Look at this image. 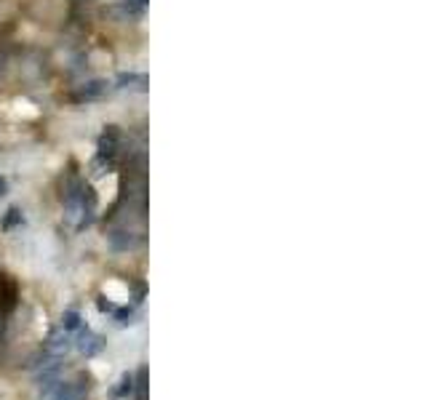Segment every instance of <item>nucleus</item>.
I'll return each instance as SVG.
<instances>
[{
    "label": "nucleus",
    "instance_id": "nucleus-6",
    "mask_svg": "<svg viewBox=\"0 0 427 400\" xmlns=\"http://www.w3.org/2000/svg\"><path fill=\"white\" fill-rule=\"evenodd\" d=\"M67 350H70L67 331H51V336H49V341H46V352H49L51 358H61Z\"/></svg>",
    "mask_w": 427,
    "mask_h": 400
},
{
    "label": "nucleus",
    "instance_id": "nucleus-14",
    "mask_svg": "<svg viewBox=\"0 0 427 400\" xmlns=\"http://www.w3.org/2000/svg\"><path fill=\"white\" fill-rule=\"evenodd\" d=\"M96 304H99V310H102V312H112V310H115V304H112V301H107L104 296H99V301H96Z\"/></svg>",
    "mask_w": 427,
    "mask_h": 400
},
{
    "label": "nucleus",
    "instance_id": "nucleus-9",
    "mask_svg": "<svg viewBox=\"0 0 427 400\" xmlns=\"http://www.w3.org/2000/svg\"><path fill=\"white\" fill-rule=\"evenodd\" d=\"M147 369H139L136 371V376H134V392H136V400H147Z\"/></svg>",
    "mask_w": 427,
    "mask_h": 400
},
{
    "label": "nucleus",
    "instance_id": "nucleus-13",
    "mask_svg": "<svg viewBox=\"0 0 427 400\" xmlns=\"http://www.w3.org/2000/svg\"><path fill=\"white\" fill-rule=\"evenodd\" d=\"M14 224H24V216H21V211H19V209H11V211H9V216L3 219V227H6V230H11Z\"/></svg>",
    "mask_w": 427,
    "mask_h": 400
},
{
    "label": "nucleus",
    "instance_id": "nucleus-2",
    "mask_svg": "<svg viewBox=\"0 0 427 400\" xmlns=\"http://www.w3.org/2000/svg\"><path fill=\"white\" fill-rule=\"evenodd\" d=\"M16 299H19V291H16V283L11 275H0V326H3V320L9 318L14 307H16Z\"/></svg>",
    "mask_w": 427,
    "mask_h": 400
},
{
    "label": "nucleus",
    "instance_id": "nucleus-5",
    "mask_svg": "<svg viewBox=\"0 0 427 400\" xmlns=\"http://www.w3.org/2000/svg\"><path fill=\"white\" fill-rule=\"evenodd\" d=\"M104 91H107V83L104 80H91V83H86L81 89L72 94V99L75 101H94V99H102Z\"/></svg>",
    "mask_w": 427,
    "mask_h": 400
},
{
    "label": "nucleus",
    "instance_id": "nucleus-4",
    "mask_svg": "<svg viewBox=\"0 0 427 400\" xmlns=\"http://www.w3.org/2000/svg\"><path fill=\"white\" fill-rule=\"evenodd\" d=\"M118 150H121V131L115 129V126H107V131H104L102 136H99V158H107L115 163V158H118Z\"/></svg>",
    "mask_w": 427,
    "mask_h": 400
},
{
    "label": "nucleus",
    "instance_id": "nucleus-3",
    "mask_svg": "<svg viewBox=\"0 0 427 400\" xmlns=\"http://www.w3.org/2000/svg\"><path fill=\"white\" fill-rule=\"evenodd\" d=\"M75 347H78V352L81 355H86V358H94V355H99V352L104 350V339L102 336H96L94 331L89 329H78V341H75Z\"/></svg>",
    "mask_w": 427,
    "mask_h": 400
},
{
    "label": "nucleus",
    "instance_id": "nucleus-16",
    "mask_svg": "<svg viewBox=\"0 0 427 400\" xmlns=\"http://www.w3.org/2000/svg\"><path fill=\"white\" fill-rule=\"evenodd\" d=\"M139 3H147V0H139Z\"/></svg>",
    "mask_w": 427,
    "mask_h": 400
},
{
    "label": "nucleus",
    "instance_id": "nucleus-15",
    "mask_svg": "<svg viewBox=\"0 0 427 400\" xmlns=\"http://www.w3.org/2000/svg\"><path fill=\"white\" fill-rule=\"evenodd\" d=\"M6 195V179H0V198Z\"/></svg>",
    "mask_w": 427,
    "mask_h": 400
},
{
    "label": "nucleus",
    "instance_id": "nucleus-8",
    "mask_svg": "<svg viewBox=\"0 0 427 400\" xmlns=\"http://www.w3.org/2000/svg\"><path fill=\"white\" fill-rule=\"evenodd\" d=\"M147 86H150V78H147V75H136V72H129V75H121V78H118V89L147 91Z\"/></svg>",
    "mask_w": 427,
    "mask_h": 400
},
{
    "label": "nucleus",
    "instance_id": "nucleus-1",
    "mask_svg": "<svg viewBox=\"0 0 427 400\" xmlns=\"http://www.w3.org/2000/svg\"><path fill=\"white\" fill-rule=\"evenodd\" d=\"M91 390V376L89 374H78L72 381L51 379L43 384L41 400H86Z\"/></svg>",
    "mask_w": 427,
    "mask_h": 400
},
{
    "label": "nucleus",
    "instance_id": "nucleus-11",
    "mask_svg": "<svg viewBox=\"0 0 427 400\" xmlns=\"http://www.w3.org/2000/svg\"><path fill=\"white\" fill-rule=\"evenodd\" d=\"M131 392H134V376L131 374H123L118 387L112 390V398H126V395H131Z\"/></svg>",
    "mask_w": 427,
    "mask_h": 400
},
{
    "label": "nucleus",
    "instance_id": "nucleus-10",
    "mask_svg": "<svg viewBox=\"0 0 427 400\" xmlns=\"http://www.w3.org/2000/svg\"><path fill=\"white\" fill-rule=\"evenodd\" d=\"M81 326H83V320L78 310H67L61 315V331H78Z\"/></svg>",
    "mask_w": 427,
    "mask_h": 400
},
{
    "label": "nucleus",
    "instance_id": "nucleus-7",
    "mask_svg": "<svg viewBox=\"0 0 427 400\" xmlns=\"http://www.w3.org/2000/svg\"><path fill=\"white\" fill-rule=\"evenodd\" d=\"M139 235H134V232H129V230H112L110 232V243H112V249H118V251H129V249H136L139 246Z\"/></svg>",
    "mask_w": 427,
    "mask_h": 400
},
{
    "label": "nucleus",
    "instance_id": "nucleus-12",
    "mask_svg": "<svg viewBox=\"0 0 427 400\" xmlns=\"http://www.w3.org/2000/svg\"><path fill=\"white\" fill-rule=\"evenodd\" d=\"M112 318L118 326H131L134 323V307H115L112 310Z\"/></svg>",
    "mask_w": 427,
    "mask_h": 400
}]
</instances>
